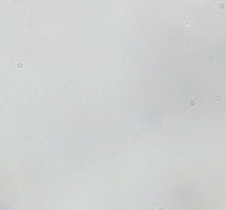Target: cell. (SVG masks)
Here are the masks:
<instances>
[{
    "instance_id": "cell-1",
    "label": "cell",
    "mask_w": 226,
    "mask_h": 210,
    "mask_svg": "<svg viewBox=\"0 0 226 210\" xmlns=\"http://www.w3.org/2000/svg\"><path fill=\"white\" fill-rule=\"evenodd\" d=\"M213 10L218 14H224L226 13V0H213Z\"/></svg>"
}]
</instances>
